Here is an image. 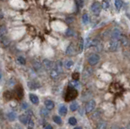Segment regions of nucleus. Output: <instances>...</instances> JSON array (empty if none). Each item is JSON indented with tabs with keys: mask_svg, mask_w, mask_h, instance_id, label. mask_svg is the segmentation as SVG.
I'll list each match as a JSON object with an SVG mask.
<instances>
[{
	"mask_svg": "<svg viewBox=\"0 0 130 129\" xmlns=\"http://www.w3.org/2000/svg\"><path fill=\"white\" fill-rule=\"evenodd\" d=\"M77 95H78L77 90L75 88H73V87L69 86L68 88V89H67L64 99L66 102H71V101L74 100V99L77 97Z\"/></svg>",
	"mask_w": 130,
	"mask_h": 129,
	"instance_id": "obj_1",
	"label": "nucleus"
},
{
	"mask_svg": "<svg viewBox=\"0 0 130 129\" xmlns=\"http://www.w3.org/2000/svg\"><path fill=\"white\" fill-rule=\"evenodd\" d=\"M99 59H100V57L98 56V55L93 54V55H91L90 57H89L88 62L90 65H91V66H94V65H96L98 63Z\"/></svg>",
	"mask_w": 130,
	"mask_h": 129,
	"instance_id": "obj_2",
	"label": "nucleus"
},
{
	"mask_svg": "<svg viewBox=\"0 0 130 129\" xmlns=\"http://www.w3.org/2000/svg\"><path fill=\"white\" fill-rule=\"evenodd\" d=\"M92 45L95 47L96 50L97 51H102V49H103V45H102V43L101 42V41L98 38H95L94 40H92Z\"/></svg>",
	"mask_w": 130,
	"mask_h": 129,
	"instance_id": "obj_3",
	"label": "nucleus"
},
{
	"mask_svg": "<svg viewBox=\"0 0 130 129\" xmlns=\"http://www.w3.org/2000/svg\"><path fill=\"white\" fill-rule=\"evenodd\" d=\"M101 8H102L101 4H100L98 2H96V3H94V4L92 5L91 11L95 15H99L100 11H101Z\"/></svg>",
	"mask_w": 130,
	"mask_h": 129,
	"instance_id": "obj_4",
	"label": "nucleus"
},
{
	"mask_svg": "<svg viewBox=\"0 0 130 129\" xmlns=\"http://www.w3.org/2000/svg\"><path fill=\"white\" fill-rule=\"evenodd\" d=\"M121 35H122L121 31L119 29H117V28L114 29L111 33V38L113 39V40H117L118 41L120 39V37H121Z\"/></svg>",
	"mask_w": 130,
	"mask_h": 129,
	"instance_id": "obj_5",
	"label": "nucleus"
},
{
	"mask_svg": "<svg viewBox=\"0 0 130 129\" xmlns=\"http://www.w3.org/2000/svg\"><path fill=\"white\" fill-rule=\"evenodd\" d=\"M95 106H96V102L94 100H90V102L87 103L85 106V112L87 113H90L92 112L93 110L95 109Z\"/></svg>",
	"mask_w": 130,
	"mask_h": 129,
	"instance_id": "obj_6",
	"label": "nucleus"
},
{
	"mask_svg": "<svg viewBox=\"0 0 130 129\" xmlns=\"http://www.w3.org/2000/svg\"><path fill=\"white\" fill-rule=\"evenodd\" d=\"M119 47V42L117 40H111L108 43V49L110 51H115Z\"/></svg>",
	"mask_w": 130,
	"mask_h": 129,
	"instance_id": "obj_7",
	"label": "nucleus"
},
{
	"mask_svg": "<svg viewBox=\"0 0 130 129\" xmlns=\"http://www.w3.org/2000/svg\"><path fill=\"white\" fill-rule=\"evenodd\" d=\"M42 65L45 67V69L48 71L51 70L54 67V63H53V62H51L50 60H49V59H44L42 62Z\"/></svg>",
	"mask_w": 130,
	"mask_h": 129,
	"instance_id": "obj_8",
	"label": "nucleus"
},
{
	"mask_svg": "<svg viewBox=\"0 0 130 129\" xmlns=\"http://www.w3.org/2000/svg\"><path fill=\"white\" fill-rule=\"evenodd\" d=\"M66 54L68 55H74L76 54V48H75V45L72 43H71L68 46V48L66 50Z\"/></svg>",
	"mask_w": 130,
	"mask_h": 129,
	"instance_id": "obj_9",
	"label": "nucleus"
},
{
	"mask_svg": "<svg viewBox=\"0 0 130 129\" xmlns=\"http://www.w3.org/2000/svg\"><path fill=\"white\" fill-rule=\"evenodd\" d=\"M29 119H30V116L28 115L27 114H22V115H20V116L19 117L20 122L21 124H25V125L28 124V122H29Z\"/></svg>",
	"mask_w": 130,
	"mask_h": 129,
	"instance_id": "obj_10",
	"label": "nucleus"
},
{
	"mask_svg": "<svg viewBox=\"0 0 130 129\" xmlns=\"http://www.w3.org/2000/svg\"><path fill=\"white\" fill-rule=\"evenodd\" d=\"M54 68L58 71L59 73H62L63 72V64L61 61H57V62L54 64Z\"/></svg>",
	"mask_w": 130,
	"mask_h": 129,
	"instance_id": "obj_11",
	"label": "nucleus"
},
{
	"mask_svg": "<svg viewBox=\"0 0 130 129\" xmlns=\"http://www.w3.org/2000/svg\"><path fill=\"white\" fill-rule=\"evenodd\" d=\"M0 41H1L2 45L4 47H7L10 45V40L9 38L7 37V36H4V37H0Z\"/></svg>",
	"mask_w": 130,
	"mask_h": 129,
	"instance_id": "obj_12",
	"label": "nucleus"
},
{
	"mask_svg": "<svg viewBox=\"0 0 130 129\" xmlns=\"http://www.w3.org/2000/svg\"><path fill=\"white\" fill-rule=\"evenodd\" d=\"M28 85H29V89H37V88L40 87V84H39L38 83H37V81H35V80L29 81Z\"/></svg>",
	"mask_w": 130,
	"mask_h": 129,
	"instance_id": "obj_13",
	"label": "nucleus"
},
{
	"mask_svg": "<svg viewBox=\"0 0 130 129\" xmlns=\"http://www.w3.org/2000/svg\"><path fill=\"white\" fill-rule=\"evenodd\" d=\"M68 113V109L67 107L64 106V105H61L60 109H59V114H60L61 116H65Z\"/></svg>",
	"mask_w": 130,
	"mask_h": 129,
	"instance_id": "obj_14",
	"label": "nucleus"
},
{
	"mask_svg": "<svg viewBox=\"0 0 130 129\" xmlns=\"http://www.w3.org/2000/svg\"><path fill=\"white\" fill-rule=\"evenodd\" d=\"M120 42L121 43L122 45H124V46H127L128 45H129V39H128V37H126V36H122L120 37L119 39Z\"/></svg>",
	"mask_w": 130,
	"mask_h": 129,
	"instance_id": "obj_15",
	"label": "nucleus"
},
{
	"mask_svg": "<svg viewBox=\"0 0 130 129\" xmlns=\"http://www.w3.org/2000/svg\"><path fill=\"white\" fill-rule=\"evenodd\" d=\"M59 76H60V73L53 67V68L50 70V77L53 79V80H56V79L59 78Z\"/></svg>",
	"mask_w": 130,
	"mask_h": 129,
	"instance_id": "obj_16",
	"label": "nucleus"
},
{
	"mask_svg": "<svg viewBox=\"0 0 130 129\" xmlns=\"http://www.w3.org/2000/svg\"><path fill=\"white\" fill-rule=\"evenodd\" d=\"M45 106H46L47 110H50L55 107V103L51 100H46V101H45Z\"/></svg>",
	"mask_w": 130,
	"mask_h": 129,
	"instance_id": "obj_17",
	"label": "nucleus"
},
{
	"mask_svg": "<svg viewBox=\"0 0 130 129\" xmlns=\"http://www.w3.org/2000/svg\"><path fill=\"white\" fill-rule=\"evenodd\" d=\"M7 118L10 121H15L17 119V114L14 111H11L7 114Z\"/></svg>",
	"mask_w": 130,
	"mask_h": 129,
	"instance_id": "obj_18",
	"label": "nucleus"
},
{
	"mask_svg": "<svg viewBox=\"0 0 130 129\" xmlns=\"http://www.w3.org/2000/svg\"><path fill=\"white\" fill-rule=\"evenodd\" d=\"M29 98H30V101L32 102V103H33V104H36V105L38 104L39 99L35 94H29Z\"/></svg>",
	"mask_w": 130,
	"mask_h": 129,
	"instance_id": "obj_19",
	"label": "nucleus"
},
{
	"mask_svg": "<svg viewBox=\"0 0 130 129\" xmlns=\"http://www.w3.org/2000/svg\"><path fill=\"white\" fill-rule=\"evenodd\" d=\"M7 30L5 25H0V37L7 36Z\"/></svg>",
	"mask_w": 130,
	"mask_h": 129,
	"instance_id": "obj_20",
	"label": "nucleus"
},
{
	"mask_svg": "<svg viewBox=\"0 0 130 129\" xmlns=\"http://www.w3.org/2000/svg\"><path fill=\"white\" fill-rule=\"evenodd\" d=\"M91 45H92V39L90 38V37H87V38L85 39V41H84V48L88 49L90 48Z\"/></svg>",
	"mask_w": 130,
	"mask_h": 129,
	"instance_id": "obj_21",
	"label": "nucleus"
},
{
	"mask_svg": "<svg viewBox=\"0 0 130 129\" xmlns=\"http://www.w3.org/2000/svg\"><path fill=\"white\" fill-rule=\"evenodd\" d=\"M93 73V70L92 69H90V67H86L85 70L83 72V76H84V78H85V77H89L90 76V75Z\"/></svg>",
	"mask_w": 130,
	"mask_h": 129,
	"instance_id": "obj_22",
	"label": "nucleus"
},
{
	"mask_svg": "<svg viewBox=\"0 0 130 129\" xmlns=\"http://www.w3.org/2000/svg\"><path fill=\"white\" fill-rule=\"evenodd\" d=\"M83 49H84V39L80 37L79 42H78V50H79V53H81Z\"/></svg>",
	"mask_w": 130,
	"mask_h": 129,
	"instance_id": "obj_23",
	"label": "nucleus"
},
{
	"mask_svg": "<svg viewBox=\"0 0 130 129\" xmlns=\"http://www.w3.org/2000/svg\"><path fill=\"white\" fill-rule=\"evenodd\" d=\"M40 114L43 118H45V117H47L49 115V110H47L46 108H42V110H41L40 111Z\"/></svg>",
	"mask_w": 130,
	"mask_h": 129,
	"instance_id": "obj_24",
	"label": "nucleus"
},
{
	"mask_svg": "<svg viewBox=\"0 0 130 129\" xmlns=\"http://www.w3.org/2000/svg\"><path fill=\"white\" fill-rule=\"evenodd\" d=\"M107 123L106 122H100L97 125V129H107Z\"/></svg>",
	"mask_w": 130,
	"mask_h": 129,
	"instance_id": "obj_25",
	"label": "nucleus"
},
{
	"mask_svg": "<svg viewBox=\"0 0 130 129\" xmlns=\"http://www.w3.org/2000/svg\"><path fill=\"white\" fill-rule=\"evenodd\" d=\"M16 94H17V96H18L19 98H22L24 93H23V89L20 86H19L18 88L16 89Z\"/></svg>",
	"mask_w": 130,
	"mask_h": 129,
	"instance_id": "obj_26",
	"label": "nucleus"
},
{
	"mask_svg": "<svg viewBox=\"0 0 130 129\" xmlns=\"http://www.w3.org/2000/svg\"><path fill=\"white\" fill-rule=\"evenodd\" d=\"M115 6L116 7V9L117 10H120L122 7V6H123V2L121 1V0H115Z\"/></svg>",
	"mask_w": 130,
	"mask_h": 129,
	"instance_id": "obj_27",
	"label": "nucleus"
},
{
	"mask_svg": "<svg viewBox=\"0 0 130 129\" xmlns=\"http://www.w3.org/2000/svg\"><path fill=\"white\" fill-rule=\"evenodd\" d=\"M33 64V67L36 68V70H37V71L42 70V65H41V63H39V62H37V61H34Z\"/></svg>",
	"mask_w": 130,
	"mask_h": 129,
	"instance_id": "obj_28",
	"label": "nucleus"
},
{
	"mask_svg": "<svg viewBox=\"0 0 130 129\" xmlns=\"http://www.w3.org/2000/svg\"><path fill=\"white\" fill-rule=\"evenodd\" d=\"M53 120H54V122L57 124H60V125L62 124V119H61L60 116H57V115L54 116L53 117Z\"/></svg>",
	"mask_w": 130,
	"mask_h": 129,
	"instance_id": "obj_29",
	"label": "nucleus"
},
{
	"mask_svg": "<svg viewBox=\"0 0 130 129\" xmlns=\"http://www.w3.org/2000/svg\"><path fill=\"white\" fill-rule=\"evenodd\" d=\"M77 108H78L77 102H73L72 104L70 105V110H72V111H76V110H77Z\"/></svg>",
	"mask_w": 130,
	"mask_h": 129,
	"instance_id": "obj_30",
	"label": "nucleus"
},
{
	"mask_svg": "<svg viewBox=\"0 0 130 129\" xmlns=\"http://www.w3.org/2000/svg\"><path fill=\"white\" fill-rule=\"evenodd\" d=\"M82 22L84 25H87L89 23V15L87 14H84L83 16H82Z\"/></svg>",
	"mask_w": 130,
	"mask_h": 129,
	"instance_id": "obj_31",
	"label": "nucleus"
},
{
	"mask_svg": "<svg viewBox=\"0 0 130 129\" xmlns=\"http://www.w3.org/2000/svg\"><path fill=\"white\" fill-rule=\"evenodd\" d=\"M70 86L71 87H73V88H78V87L80 86V84L79 82H77V80H74V81H72V82H70Z\"/></svg>",
	"mask_w": 130,
	"mask_h": 129,
	"instance_id": "obj_32",
	"label": "nucleus"
},
{
	"mask_svg": "<svg viewBox=\"0 0 130 129\" xmlns=\"http://www.w3.org/2000/svg\"><path fill=\"white\" fill-rule=\"evenodd\" d=\"M17 62H18L20 64H21V65H25V63H26V60H25V58H23V57L20 56V57H18V58H17Z\"/></svg>",
	"mask_w": 130,
	"mask_h": 129,
	"instance_id": "obj_33",
	"label": "nucleus"
},
{
	"mask_svg": "<svg viewBox=\"0 0 130 129\" xmlns=\"http://www.w3.org/2000/svg\"><path fill=\"white\" fill-rule=\"evenodd\" d=\"M68 123H69L70 125H72V126H74V125L76 124L77 121H76V119L74 118V117H71L69 119H68Z\"/></svg>",
	"mask_w": 130,
	"mask_h": 129,
	"instance_id": "obj_34",
	"label": "nucleus"
},
{
	"mask_svg": "<svg viewBox=\"0 0 130 129\" xmlns=\"http://www.w3.org/2000/svg\"><path fill=\"white\" fill-rule=\"evenodd\" d=\"M4 98L6 100H10L11 98V94L10 91H7V92L4 93Z\"/></svg>",
	"mask_w": 130,
	"mask_h": 129,
	"instance_id": "obj_35",
	"label": "nucleus"
},
{
	"mask_svg": "<svg viewBox=\"0 0 130 129\" xmlns=\"http://www.w3.org/2000/svg\"><path fill=\"white\" fill-rule=\"evenodd\" d=\"M74 35V32L72 29H68L66 31V36H68V37H72V36Z\"/></svg>",
	"mask_w": 130,
	"mask_h": 129,
	"instance_id": "obj_36",
	"label": "nucleus"
},
{
	"mask_svg": "<svg viewBox=\"0 0 130 129\" xmlns=\"http://www.w3.org/2000/svg\"><path fill=\"white\" fill-rule=\"evenodd\" d=\"M72 77L74 80H78L80 78V74L78 72H74V73H72Z\"/></svg>",
	"mask_w": 130,
	"mask_h": 129,
	"instance_id": "obj_37",
	"label": "nucleus"
},
{
	"mask_svg": "<svg viewBox=\"0 0 130 129\" xmlns=\"http://www.w3.org/2000/svg\"><path fill=\"white\" fill-rule=\"evenodd\" d=\"M76 4H77L78 7H80V8L83 7V6H84V1H83V0H76Z\"/></svg>",
	"mask_w": 130,
	"mask_h": 129,
	"instance_id": "obj_38",
	"label": "nucleus"
},
{
	"mask_svg": "<svg viewBox=\"0 0 130 129\" xmlns=\"http://www.w3.org/2000/svg\"><path fill=\"white\" fill-rule=\"evenodd\" d=\"M73 63H73V61H72V60H68V62L65 63V67H66L67 68H70V67L73 65Z\"/></svg>",
	"mask_w": 130,
	"mask_h": 129,
	"instance_id": "obj_39",
	"label": "nucleus"
},
{
	"mask_svg": "<svg viewBox=\"0 0 130 129\" xmlns=\"http://www.w3.org/2000/svg\"><path fill=\"white\" fill-rule=\"evenodd\" d=\"M101 7H102L103 9H107L108 7H109V3L107 1H103V3H102V4L101 6Z\"/></svg>",
	"mask_w": 130,
	"mask_h": 129,
	"instance_id": "obj_40",
	"label": "nucleus"
},
{
	"mask_svg": "<svg viewBox=\"0 0 130 129\" xmlns=\"http://www.w3.org/2000/svg\"><path fill=\"white\" fill-rule=\"evenodd\" d=\"M28 124H29V128H33V126H34V123H33V121L31 119L29 120Z\"/></svg>",
	"mask_w": 130,
	"mask_h": 129,
	"instance_id": "obj_41",
	"label": "nucleus"
},
{
	"mask_svg": "<svg viewBox=\"0 0 130 129\" xmlns=\"http://www.w3.org/2000/svg\"><path fill=\"white\" fill-rule=\"evenodd\" d=\"M45 129H53V128H52V126H51V125L47 124L46 126L45 127Z\"/></svg>",
	"mask_w": 130,
	"mask_h": 129,
	"instance_id": "obj_42",
	"label": "nucleus"
},
{
	"mask_svg": "<svg viewBox=\"0 0 130 129\" xmlns=\"http://www.w3.org/2000/svg\"><path fill=\"white\" fill-rule=\"evenodd\" d=\"M28 103H23V108L24 109H27V108H28Z\"/></svg>",
	"mask_w": 130,
	"mask_h": 129,
	"instance_id": "obj_43",
	"label": "nucleus"
},
{
	"mask_svg": "<svg viewBox=\"0 0 130 129\" xmlns=\"http://www.w3.org/2000/svg\"><path fill=\"white\" fill-rule=\"evenodd\" d=\"M111 129H119V128H118V127H117V126H115V125H114V126H112V127H111Z\"/></svg>",
	"mask_w": 130,
	"mask_h": 129,
	"instance_id": "obj_44",
	"label": "nucleus"
},
{
	"mask_svg": "<svg viewBox=\"0 0 130 129\" xmlns=\"http://www.w3.org/2000/svg\"><path fill=\"white\" fill-rule=\"evenodd\" d=\"M74 129H82V128H80V127H76V128H75Z\"/></svg>",
	"mask_w": 130,
	"mask_h": 129,
	"instance_id": "obj_45",
	"label": "nucleus"
},
{
	"mask_svg": "<svg viewBox=\"0 0 130 129\" xmlns=\"http://www.w3.org/2000/svg\"><path fill=\"white\" fill-rule=\"evenodd\" d=\"M1 77H2V74H1V72H0V79H1Z\"/></svg>",
	"mask_w": 130,
	"mask_h": 129,
	"instance_id": "obj_46",
	"label": "nucleus"
},
{
	"mask_svg": "<svg viewBox=\"0 0 130 129\" xmlns=\"http://www.w3.org/2000/svg\"><path fill=\"white\" fill-rule=\"evenodd\" d=\"M119 129H125V128H119Z\"/></svg>",
	"mask_w": 130,
	"mask_h": 129,
	"instance_id": "obj_47",
	"label": "nucleus"
},
{
	"mask_svg": "<svg viewBox=\"0 0 130 129\" xmlns=\"http://www.w3.org/2000/svg\"><path fill=\"white\" fill-rule=\"evenodd\" d=\"M29 129H33V128H29Z\"/></svg>",
	"mask_w": 130,
	"mask_h": 129,
	"instance_id": "obj_48",
	"label": "nucleus"
},
{
	"mask_svg": "<svg viewBox=\"0 0 130 129\" xmlns=\"http://www.w3.org/2000/svg\"><path fill=\"white\" fill-rule=\"evenodd\" d=\"M19 129H22V128H19Z\"/></svg>",
	"mask_w": 130,
	"mask_h": 129,
	"instance_id": "obj_49",
	"label": "nucleus"
}]
</instances>
